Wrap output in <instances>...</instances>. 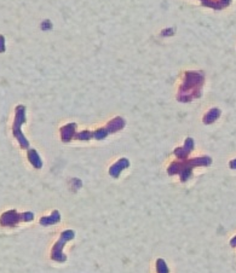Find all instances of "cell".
<instances>
[{
	"label": "cell",
	"mask_w": 236,
	"mask_h": 273,
	"mask_svg": "<svg viewBox=\"0 0 236 273\" xmlns=\"http://www.w3.org/2000/svg\"><path fill=\"white\" fill-rule=\"evenodd\" d=\"M204 85V75L196 72H188L186 74V82L182 85L179 90L178 101L190 102L194 98H198L201 95V87Z\"/></svg>",
	"instance_id": "6da1fadb"
},
{
	"label": "cell",
	"mask_w": 236,
	"mask_h": 273,
	"mask_svg": "<svg viewBox=\"0 0 236 273\" xmlns=\"http://www.w3.org/2000/svg\"><path fill=\"white\" fill-rule=\"evenodd\" d=\"M212 160L210 157H199V158H194V160L190 161H183L179 160L171 163V166L169 167L167 172H169L170 175L173 174H179L181 175V180L187 181L189 179L190 174H192V169L196 166H210L211 164Z\"/></svg>",
	"instance_id": "7a4b0ae2"
},
{
	"label": "cell",
	"mask_w": 236,
	"mask_h": 273,
	"mask_svg": "<svg viewBox=\"0 0 236 273\" xmlns=\"http://www.w3.org/2000/svg\"><path fill=\"white\" fill-rule=\"evenodd\" d=\"M125 127V120L122 118H115L113 119L109 124L103 129H99L95 132H89V131H84V132L75 133L74 138L79 139V140H90V139H97V140H102L108 135L118 132V131L122 130Z\"/></svg>",
	"instance_id": "3957f363"
},
{
	"label": "cell",
	"mask_w": 236,
	"mask_h": 273,
	"mask_svg": "<svg viewBox=\"0 0 236 273\" xmlns=\"http://www.w3.org/2000/svg\"><path fill=\"white\" fill-rule=\"evenodd\" d=\"M24 122H25V107L24 105H17L15 110V121H13L12 133L22 149H29V141L27 140V138L23 136V133H22V130H21L22 125H23Z\"/></svg>",
	"instance_id": "277c9868"
},
{
	"label": "cell",
	"mask_w": 236,
	"mask_h": 273,
	"mask_svg": "<svg viewBox=\"0 0 236 273\" xmlns=\"http://www.w3.org/2000/svg\"><path fill=\"white\" fill-rule=\"evenodd\" d=\"M34 220L33 212L17 213L15 209H10L7 212L2 213L0 217V225L4 227H15L19 223H28Z\"/></svg>",
	"instance_id": "5b68a950"
},
{
	"label": "cell",
	"mask_w": 236,
	"mask_h": 273,
	"mask_svg": "<svg viewBox=\"0 0 236 273\" xmlns=\"http://www.w3.org/2000/svg\"><path fill=\"white\" fill-rule=\"evenodd\" d=\"M75 238V231L74 230H64L63 232L59 236L58 241L56 242L55 246H53L52 250H51V260L56 261V263H65L67 261V257L64 255L63 248L64 244L67 242L72 241Z\"/></svg>",
	"instance_id": "8992f818"
},
{
	"label": "cell",
	"mask_w": 236,
	"mask_h": 273,
	"mask_svg": "<svg viewBox=\"0 0 236 273\" xmlns=\"http://www.w3.org/2000/svg\"><path fill=\"white\" fill-rule=\"evenodd\" d=\"M193 147H194V140L192 138H187L186 143L183 147H178L175 150V155L177 156L178 160H184L190 152H192Z\"/></svg>",
	"instance_id": "52a82bcc"
},
{
	"label": "cell",
	"mask_w": 236,
	"mask_h": 273,
	"mask_svg": "<svg viewBox=\"0 0 236 273\" xmlns=\"http://www.w3.org/2000/svg\"><path fill=\"white\" fill-rule=\"evenodd\" d=\"M129 167H130V161L127 160V158H121V160H119L116 163H114L112 167H110L109 174L112 175L113 178H118L119 175L121 174L122 170L129 168Z\"/></svg>",
	"instance_id": "ba28073f"
},
{
	"label": "cell",
	"mask_w": 236,
	"mask_h": 273,
	"mask_svg": "<svg viewBox=\"0 0 236 273\" xmlns=\"http://www.w3.org/2000/svg\"><path fill=\"white\" fill-rule=\"evenodd\" d=\"M59 221H61V214H59L58 210H53L50 215L41 217L40 220H39V223H40L41 226L47 227V226L56 225V224H58Z\"/></svg>",
	"instance_id": "9c48e42d"
},
{
	"label": "cell",
	"mask_w": 236,
	"mask_h": 273,
	"mask_svg": "<svg viewBox=\"0 0 236 273\" xmlns=\"http://www.w3.org/2000/svg\"><path fill=\"white\" fill-rule=\"evenodd\" d=\"M75 129H76L75 124H68L65 125L64 127H62L61 138L64 143H67V141H69L70 139L74 138V136H75Z\"/></svg>",
	"instance_id": "30bf717a"
},
{
	"label": "cell",
	"mask_w": 236,
	"mask_h": 273,
	"mask_svg": "<svg viewBox=\"0 0 236 273\" xmlns=\"http://www.w3.org/2000/svg\"><path fill=\"white\" fill-rule=\"evenodd\" d=\"M28 160H29L30 163H32L34 168L40 169L42 167V161L40 156H39V153L34 149H28Z\"/></svg>",
	"instance_id": "8fae6325"
},
{
	"label": "cell",
	"mask_w": 236,
	"mask_h": 273,
	"mask_svg": "<svg viewBox=\"0 0 236 273\" xmlns=\"http://www.w3.org/2000/svg\"><path fill=\"white\" fill-rule=\"evenodd\" d=\"M220 115H221L220 109H212V110H210L209 114H206V116H205V118H204V122L206 125L212 124L213 121H216L218 118H220Z\"/></svg>",
	"instance_id": "7c38bea8"
},
{
	"label": "cell",
	"mask_w": 236,
	"mask_h": 273,
	"mask_svg": "<svg viewBox=\"0 0 236 273\" xmlns=\"http://www.w3.org/2000/svg\"><path fill=\"white\" fill-rule=\"evenodd\" d=\"M156 271H158V273H170L169 267H167L164 259H158L156 260Z\"/></svg>",
	"instance_id": "4fadbf2b"
},
{
	"label": "cell",
	"mask_w": 236,
	"mask_h": 273,
	"mask_svg": "<svg viewBox=\"0 0 236 273\" xmlns=\"http://www.w3.org/2000/svg\"><path fill=\"white\" fill-rule=\"evenodd\" d=\"M201 1H203V4L205 5V6H209L210 7V0H201ZM220 1H221V4H222V6H223V8H224L226 6H228L232 0H220Z\"/></svg>",
	"instance_id": "5bb4252c"
},
{
	"label": "cell",
	"mask_w": 236,
	"mask_h": 273,
	"mask_svg": "<svg viewBox=\"0 0 236 273\" xmlns=\"http://www.w3.org/2000/svg\"><path fill=\"white\" fill-rule=\"evenodd\" d=\"M5 52V39L4 36L0 35V53Z\"/></svg>",
	"instance_id": "9a60e30c"
},
{
	"label": "cell",
	"mask_w": 236,
	"mask_h": 273,
	"mask_svg": "<svg viewBox=\"0 0 236 273\" xmlns=\"http://www.w3.org/2000/svg\"><path fill=\"white\" fill-rule=\"evenodd\" d=\"M230 167H232V168H236V160L230 162Z\"/></svg>",
	"instance_id": "2e32d148"
}]
</instances>
